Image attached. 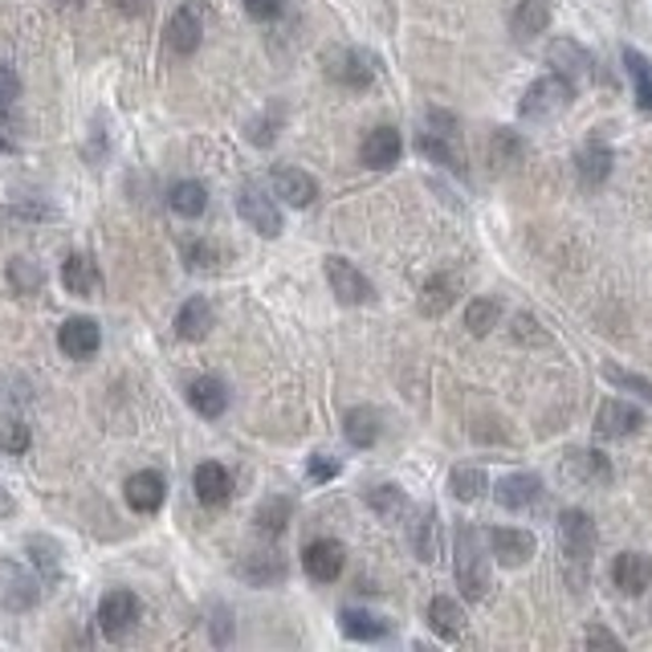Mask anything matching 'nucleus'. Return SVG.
Listing matches in <instances>:
<instances>
[{
	"label": "nucleus",
	"mask_w": 652,
	"mask_h": 652,
	"mask_svg": "<svg viewBox=\"0 0 652 652\" xmlns=\"http://www.w3.org/2000/svg\"><path fill=\"white\" fill-rule=\"evenodd\" d=\"M489 559L494 554H485L482 535L473 526H461L457 530V563H452V571H457V587L465 591V600L477 603L489 596Z\"/></svg>",
	"instance_id": "1"
},
{
	"label": "nucleus",
	"mask_w": 652,
	"mask_h": 652,
	"mask_svg": "<svg viewBox=\"0 0 652 652\" xmlns=\"http://www.w3.org/2000/svg\"><path fill=\"white\" fill-rule=\"evenodd\" d=\"M575 90H579V86L571 82V78H563V74H547V78H538V82L526 86V94H522V102H519V115L530 118V123L563 115L571 102H575Z\"/></svg>",
	"instance_id": "2"
},
{
	"label": "nucleus",
	"mask_w": 652,
	"mask_h": 652,
	"mask_svg": "<svg viewBox=\"0 0 652 652\" xmlns=\"http://www.w3.org/2000/svg\"><path fill=\"white\" fill-rule=\"evenodd\" d=\"M375 74H380V62H375V53L359 50V46H347V50H335L327 57V78L338 86H347V90H368L375 82Z\"/></svg>",
	"instance_id": "3"
},
{
	"label": "nucleus",
	"mask_w": 652,
	"mask_h": 652,
	"mask_svg": "<svg viewBox=\"0 0 652 652\" xmlns=\"http://www.w3.org/2000/svg\"><path fill=\"white\" fill-rule=\"evenodd\" d=\"M236 213H241V220L250 225L253 233H261V236H282V229H285L278 201L257 184H245L236 192Z\"/></svg>",
	"instance_id": "4"
},
{
	"label": "nucleus",
	"mask_w": 652,
	"mask_h": 652,
	"mask_svg": "<svg viewBox=\"0 0 652 652\" xmlns=\"http://www.w3.org/2000/svg\"><path fill=\"white\" fill-rule=\"evenodd\" d=\"M164 41L176 57H192L201 50L204 41V4L201 0H184L176 13H171L168 29H164Z\"/></svg>",
	"instance_id": "5"
},
{
	"label": "nucleus",
	"mask_w": 652,
	"mask_h": 652,
	"mask_svg": "<svg viewBox=\"0 0 652 652\" xmlns=\"http://www.w3.org/2000/svg\"><path fill=\"white\" fill-rule=\"evenodd\" d=\"M322 273H327V282H331V290H335V298L343 302V306H363V302H371V282L355 269V261H347V257H327V261H322Z\"/></svg>",
	"instance_id": "6"
},
{
	"label": "nucleus",
	"mask_w": 652,
	"mask_h": 652,
	"mask_svg": "<svg viewBox=\"0 0 652 652\" xmlns=\"http://www.w3.org/2000/svg\"><path fill=\"white\" fill-rule=\"evenodd\" d=\"M494 498H498V506H502V510L526 514V510H538V506H542L547 489H542V477H535V473H510V477H502V482H498Z\"/></svg>",
	"instance_id": "7"
},
{
	"label": "nucleus",
	"mask_w": 652,
	"mask_h": 652,
	"mask_svg": "<svg viewBox=\"0 0 652 652\" xmlns=\"http://www.w3.org/2000/svg\"><path fill=\"white\" fill-rule=\"evenodd\" d=\"M489 554L502 563V567H522V563H530L535 559V535L530 530H519V526H494L489 530Z\"/></svg>",
	"instance_id": "8"
},
{
	"label": "nucleus",
	"mask_w": 652,
	"mask_h": 652,
	"mask_svg": "<svg viewBox=\"0 0 652 652\" xmlns=\"http://www.w3.org/2000/svg\"><path fill=\"white\" fill-rule=\"evenodd\" d=\"M139 596L131 591H111L106 600L99 603V628L102 636H111V640H123V636L131 632L135 624H139Z\"/></svg>",
	"instance_id": "9"
},
{
	"label": "nucleus",
	"mask_w": 652,
	"mask_h": 652,
	"mask_svg": "<svg viewBox=\"0 0 652 652\" xmlns=\"http://www.w3.org/2000/svg\"><path fill=\"white\" fill-rule=\"evenodd\" d=\"M596 522L587 519L584 510H563L559 514V551L567 559H579L584 563L587 554L596 551Z\"/></svg>",
	"instance_id": "10"
},
{
	"label": "nucleus",
	"mask_w": 652,
	"mask_h": 652,
	"mask_svg": "<svg viewBox=\"0 0 652 652\" xmlns=\"http://www.w3.org/2000/svg\"><path fill=\"white\" fill-rule=\"evenodd\" d=\"M343 563H347V551L335 538H315L306 551H302V567L315 584H335L343 575Z\"/></svg>",
	"instance_id": "11"
},
{
	"label": "nucleus",
	"mask_w": 652,
	"mask_h": 652,
	"mask_svg": "<svg viewBox=\"0 0 652 652\" xmlns=\"http://www.w3.org/2000/svg\"><path fill=\"white\" fill-rule=\"evenodd\" d=\"M404 155V139L396 127H375V131H368V139H363V148H359V164L371 171H387L396 168Z\"/></svg>",
	"instance_id": "12"
},
{
	"label": "nucleus",
	"mask_w": 652,
	"mask_h": 652,
	"mask_svg": "<svg viewBox=\"0 0 652 652\" xmlns=\"http://www.w3.org/2000/svg\"><path fill=\"white\" fill-rule=\"evenodd\" d=\"M644 429V412L628 400H603L600 412H596V433L608 436V440H624Z\"/></svg>",
	"instance_id": "13"
},
{
	"label": "nucleus",
	"mask_w": 652,
	"mask_h": 652,
	"mask_svg": "<svg viewBox=\"0 0 652 652\" xmlns=\"http://www.w3.org/2000/svg\"><path fill=\"white\" fill-rule=\"evenodd\" d=\"M547 62L554 66V74L571 78L575 86L596 74V57H591V53H587L579 41H571V37H559V41H551V46H547Z\"/></svg>",
	"instance_id": "14"
},
{
	"label": "nucleus",
	"mask_w": 652,
	"mask_h": 652,
	"mask_svg": "<svg viewBox=\"0 0 652 652\" xmlns=\"http://www.w3.org/2000/svg\"><path fill=\"white\" fill-rule=\"evenodd\" d=\"M57 347H62V355H69V359H90V355L102 347V331L94 318H66L62 327H57Z\"/></svg>",
	"instance_id": "15"
},
{
	"label": "nucleus",
	"mask_w": 652,
	"mask_h": 652,
	"mask_svg": "<svg viewBox=\"0 0 652 652\" xmlns=\"http://www.w3.org/2000/svg\"><path fill=\"white\" fill-rule=\"evenodd\" d=\"M612 164H616V155L608 143H584L579 155H575V176H579V188L584 192H596V188L608 184V176H612Z\"/></svg>",
	"instance_id": "16"
},
{
	"label": "nucleus",
	"mask_w": 652,
	"mask_h": 652,
	"mask_svg": "<svg viewBox=\"0 0 652 652\" xmlns=\"http://www.w3.org/2000/svg\"><path fill=\"white\" fill-rule=\"evenodd\" d=\"M62 285L78 298H99L102 294V269L90 253H69L62 261Z\"/></svg>",
	"instance_id": "17"
},
{
	"label": "nucleus",
	"mask_w": 652,
	"mask_h": 652,
	"mask_svg": "<svg viewBox=\"0 0 652 652\" xmlns=\"http://www.w3.org/2000/svg\"><path fill=\"white\" fill-rule=\"evenodd\" d=\"M273 196L290 208H310L318 201V180L302 168H278L273 171Z\"/></svg>",
	"instance_id": "18"
},
{
	"label": "nucleus",
	"mask_w": 652,
	"mask_h": 652,
	"mask_svg": "<svg viewBox=\"0 0 652 652\" xmlns=\"http://www.w3.org/2000/svg\"><path fill=\"white\" fill-rule=\"evenodd\" d=\"M168 498V482H164V473H155V469H139L131 473V482H127V506L139 510V514H155L159 506Z\"/></svg>",
	"instance_id": "19"
},
{
	"label": "nucleus",
	"mask_w": 652,
	"mask_h": 652,
	"mask_svg": "<svg viewBox=\"0 0 652 652\" xmlns=\"http://www.w3.org/2000/svg\"><path fill=\"white\" fill-rule=\"evenodd\" d=\"M612 579L624 596H644L652 587V559L640 551H624L616 554V563H612Z\"/></svg>",
	"instance_id": "20"
},
{
	"label": "nucleus",
	"mask_w": 652,
	"mask_h": 652,
	"mask_svg": "<svg viewBox=\"0 0 652 652\" xmlns=\"http://www.w3.org/2000/svg\"><path fill=\"white\" fill-rule=\"evenodd\" d=\"M551 29V4L547 0H519V9L510 13V34L519 46H530L535 37Z\"/></svg>",
	"instance_id": "21"
},
{
	"label": "nucleus",
	"mask_w": 652,
	"mask_h": 652,
	"mask_svg": "<svg viewBox=\"0 0 652 652\" xmlns=\"http://www.w3.org/2000/svg\"><path fill=\"white\" fill-rule=\"evenodd\" d=\"M563 469L579 485H612V461L600 449H571L563 457Z\"/></svg>",
	"instance_id": "22"
},
{
	"label": "nucleus",
	"mask_w": 652,
	"mask_h": 652,
	"mask_svg": "<svg viewBox=\"0 0 652 652\" xmlns=\"http://www.w3.org/2000/svg\"><path fill=\"white\" fill-rule=\"evenodd\" d=\"M192 489H196V498H201L204 506H225L229 494H233V477H229V469L217 465V461H204V465H196V473H192Z\"/></svg>",
	"instance_id": "23"
},
{
	"label": "nucleus",
	"mask_w": 652,
	"mask_h": 652,
	"mask_svg": "<svg viewBox=\"0 0 652 652\" xmlns=\"http://www.w3.org/2000/svg\"><path fill=\"white\" fill-rule=\"evenodd\" d=\"M188 404H192L204 420H217L225 417V408H229V387L220 384L217 375H196V380L188 384Z\"/></svg>",
	"instance_id": "24"
},
{
	"label": "nucleus",
	"mask_w": 652,
	"mask_h": 652,
	"mask_svg": "<svg viewBox=\"0 0 652 652\" xmlns=\"http://www.w3.org/2000/svg\"><path fill=\"white\" fill-rule=\"evenodd\" d=\"M424 619H429V628H433L440 640H461V636H465V612H461V603L449 600V596H433L429 608H424Z\"/></svg>",
	"instance_id": "25"
},
{
	"label": "nucleus",
	"mask_w": 652,
	"mask_h": 652,
	"mask_svg": "<svg viewBox=\"0 0 652 652\" xmlns=\"http://www.w3.org/2000/svg\"><path fill=\"white\" fill-rule=\"evenodd\" d=\"M412 551H417L420 563H436V559H440V519H436L433 506L417 510V522H412Z\"/></svg>",
	"instance_id": "26"
},
{
	"label": "nucleus",
	"mask_w": 652,
	"mask_h": 652,
	"mask_svg": "<svg viewBox=\"0 0 652 652\" xmlns=\"http://www.w3.org/2000/svg\"><path fill=\"white\" fill-rule=\"evenodd\" d=\"M208 331H213V306H208V298H188L180 306V315H176V335L184 338V343H201Z\"/></svg>",
	"instance_id": "27"
},
{
	"label": "nucleus",
	"mask_w": 652,
	"mask_h": 652,
	"mask_svg": "<svg viewBox=\"0 0 652 652\" xmlns=\"http://www.w3.org/2000/svg\"><path fill=\"white\" fill-rule=\"evenodd\" d=\"M338 619H343V636H347V640H363V644L387 640V632H392V624H387L384 616H375V612H359V608H347Z\"/></svg>",
	"instance_id": "28"
},
{
	"label": "nucleus",
	"mask_w": 652,
	"mask_h": 652,
	"mask_svg": "<svg viewBox=\"0 0 652 652\" xmlns=\"http://www.w3.org/2000/svg\"><path fill=\"white\" fill-rule=\"evenodd\" d=\"M452 302H457V282H452L449 273H433L429 282L420 285V315L424 318H440L449 310Z\"/></svg>",
	"instance_id": "29"
},
{
	"label": "nucleus",
	"mask_w": 652,
	"mask_h": 652,
	"mask_svg": "<svg viewBox=\"0 0 652 652\" xmlns=\"http://www.w3.org/2000/svg\"><path fill=\"white\" fill-rule=\"evenodd\" d=\"M168 204L176 217L196 220V217H204V208H208V188H204L201 180H180V184H171Z\"/></svg>",
	"instance_id": "30"
},
{
	"label": "nucleus",
	"mask_w": 652,
	"mask_h": 652,
	"mask_svg": "<svg viewBox=\"0 0 652 652\" xmlns=\"http://www.w3.org/2000/svg\"><path fill=\"white\" fill-rule=\"evenodd\" d=\"M489 489V477H485L482 465H452L449 473V494L457 502H477Z\"/></svg>",
	"instance_id": "31"
},
{
	"label": "nucleus",
	"mask_w": 652,
	"mask_h": 652,
	"mask_svg": "<svg viewBox=\"0 0 652 652\" xmlns=\"http://www.w3.org/2000/svg\"><path fill=\"white\" fill-rule=\"evenodd\" d=\"M343 433H347V440H351L355 449H371L380 440V417L371 408H351L343 417Z\"/></svg>",
	"instance_id": "32"
},
{
	"label": "nucleus",
	"mask_w": 652,
	"mask_h": 652,
	"mask_svg": "<svg viewBox=\"0 0 652 652\" xmlns=\"http://www.w3.org/2000/svg\"><path fill=\"white\" fill-rule=\"evenodd\" d=\"M624 66L632 78V94L640 111H652V62L640 50H624Z\"/></svg>",
	"instance_id": "33"
},
{
	"label": "nucleus",
	"mask_w": 652,
	"mask_h": 652,
	"mask_svg": "<svg viewBox=\"0 0 652 652\" xmlns=\"http://www.w3.org/2000/svg\"><path fill=\"white\" fill-rule=\"evenodd\" d=\"M502 318V302L498 298H473L465 302V331L473 338H485Z\"/></svg>",
	"instance_id": "34"
},
{
	"label": "nucleus",
	"mask_w": 652,
	"mask_h": 652,
	"mask_svg": "<svg viewBox=\"0 0 652 652\" xmlns=\"http://www.w3.org/2000/svg\"><path fill=\"white\" fill-rule=\"evenodd\" d=\"M489 155H494V168H519L522 155H526V143L510 127H502V131L489 139Z\"/></svg>",
	"instance_id": "35"
},
{
	"label": "nucleus",
	"mask_w": 652,
	"mask_h": 652,
	"mask_svg": "<svg viewBox=\"0 0 652 652\" xmlns=\"http://www.w3.org/2000/svg\"><path fill=\"white\" fill-rule=\"evenodd\" d=\"M417 148L424 159H433V164H440V168L449 171H461V155L449 148V135H436V131H424L417 139Z\"/></svg>",
	"instance_id": "36"
},
{
	"label": "nucleus",
	"mask_w": 652,
	"mask_h": 652,
	"mask_svg": "<svg viewBox=\"0 0 652 652\" xmlns=\"http://www.w3.org/2000/svg\"><path fill=\"white\" fill-rule=\"evenodd\" d=\"M368 506L380 514V519H387V522H396L404 514V506H408V498H404L400 489L396 485H375L368 494Z\"/></svg>",
	"instance_id": "37"
},
{
	"label": "nucleus",
	"mask_w": 652,
	"mask_h": 652,
	"mask_svg": "<svg viewBox=\"0 0 652 652\" xmlns=\"http://www.w3.org/2000/svg\"><path fill=\"white\" fill-rule=\"evenodd\" d=\"M603 375H608V384L624 387V392H636V396H644V400L652 404V384L644 380V375H636V371H624V368H616V363H608V368H603Z\"/></svg>",
	"instance_id": "38"
},
{
	"label": "nucleus",
	"mask_w": 652,
	"mask_h": 652,
	"mask_svg": "<svg viewBox=\"0 0 652 652\" xmlns=\"http://www.w3.org/2000/svg\"><path fill=\"white\" fill-rule=\"evenodd\" d=\"M285 522H290V502H285V498H269V502L257 510V526L269 530V535H278Z\"/></svg>",
	"instance_id": "39"
},
{
	"label": "nucleus",
	"mask_w": 652,
	"mask_h": 652,
	"mask_svg": "<svg viewBox=\"0 0 652 652\" xmlns=\"http://www.w3.org/2000/svg\"><path fill=\"white\" fill-rule=\"evenodd\" d=\"M0 449L4 452H25L29 449V424H21V420H0Z\"/></svg>",
	"instance_id": "40"
},
{
	"label": "nucleus",
	"mask_w": 652,
	"mask_h": 652,
	"mask_svg": "<svg viewBox=\"0 0 652 652\" xmlns=\"http://www.w3.org/2000/svg\"><path fill=\"white\" fill-rule=\"evenodd\" d=\"M184 261H188V269H217L220 250L217 245H208V241H192V245H184Z\"/></svg>",
	"instance_id": "41"
},
{
	"label": "nucleus",
	"mask_w": 652,
	"mask_h": 652,
	"mask_svg": "<svg viewBox=\"0 0 652 652\" xmlns=\"http://www.w3.org/2000/svg\"><path fill=\"white\" fill-rule=\"evenodd\" d=\"M17 99H21V78H17V69L4 66V62H0V111H9V106H13Z\"/></svg>",
	"instance_id": "42"
},
{
	"label": "nucleus",
	"mask_w": 652,
	"mask_h": 652,
	"mask_svg": "<svg viewBox=\"0 0 652 652\" xmlns=\"http://www.w3.org/2000/svg\"><path fill=\"white\" fill-rule=\"evenodd\" d=\"M338 473H343L338 457H331V452H315V457H310V477H315V482H331Z\"/></svg>",
	"instance_id": "43"
},
{
	"label": "nucleus",
	"mask_w": 652,
	"mask_h": 652,
	"mask_svg": "<svg viewBox=\"0 0 652 652\" xmlns=\"http://www.w3.org/2000/svg\"><path fill=\"white\" fill-rule=\"evenodd\" d=\"M241 4L253 21H278L285 9V0H241Z\"/></svg>",
	"instance_id": "44"
},
{
	"label": "nucleus",
	"mask_w": 652,
	"mask_h": 652,
	"mask_svg": "<svg viewBox=\"0 0 652 652\" xmlns=\"http://www.w3.org/2000/svg\"><path fill=\"white\" fill-rule=\"evenodd\" d=\"M13 278H17V285L25 290V294H34V290H41V269H29V261L25 257H17L13 261Z\"/></svg>",
	"instance_id": "45"
},
{
	"label": "nucleus",
	"mask_w": 652,
	"mask_h": 652,
	"mask_svg": "<svg viewBox=\"0 0 652 652\" xmlns=\"http://www.w3.org/2000/svg\"><path fill=\"white\" fill-rule=\"evenodd\" d=\"M514 335H519V343H538V347L547 343V335L538 331V322L530 315H519V322H514Z\"/></svg>",
	"instance_id": "46"
},
{
	"label": "nucleus",
	"mask_w": 652,
	"mask_h": 652,
	"mask_svg": "<svg viewBox=\"0 0 652 652\" xmlns=\"http://www.w3.org/2000/svg\"><path fill=\"white\" fill-rule=\"evenodd\" d=\"M584 640L591 644V649H596V644H600V649H619V636H612L608 628H591Z\"/></svg>",
	"instance_id": "47"
},
{
	"label": "nucleus",
	"mask_w": 652,
	"mask_h": 652,
	"mask_svg": "<svg viewBox=\"0 0 652 652\" xmlns=\"http://www.w3.org/2000/svg\"><path fill=\"white\" fill-rule=\"evenodd\" d=\"M118 13H127V17H143L151 9V0H115Z\"/></svg>",
	"instance_id": "48"
},
{
	"label": "nucleus",
	"mask_w": 652,
	"mask_h": 652,
	"mask_svg": "<svg viewBox=\"0 0 652 652\" xmlns=\"http://www.w3.org/2000/svg\"><path fill=\"white\" fill-rule=\"evenodd\" d=\"M17 514V502H13V494L0 485V519H13Z\"/></svg>",
	"instance_id": "49"
},
{
	"label": "nucleus",
	"mask_w": 652,
	"mask_h": 652,
	"mask_svg": "<svg viewBox=\"0 0 652 652\" xmlns=\"http://www.w3.org/2000/svg\"><path fill=\"white\" fill-rule=\"evenodd\" d=\"M53 4H82V0H53Z\"/></svg>",
	"instance_id": "50"
}]
</instances>
